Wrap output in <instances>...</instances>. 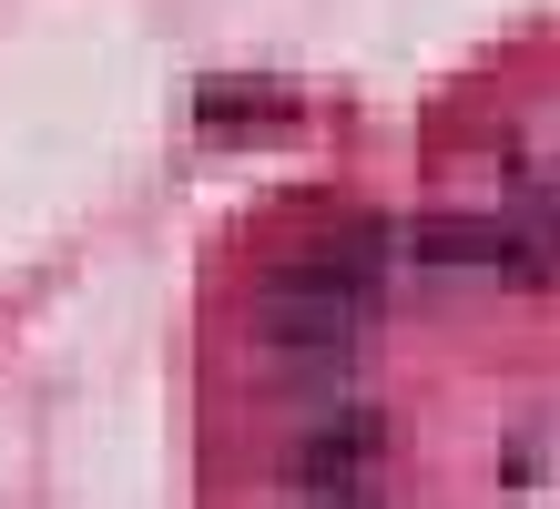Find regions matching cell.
<instances>
[{"mask_svg": "<svg viewBox=\"0 0 560 509\" xmlns=\"http://www.w3.org/2000/svg\"><path fill=\"white\" fill-rule=\"evenodd\" d=\"M357 326H368V276H347V265H326V255L285 265L266 286V336L285 357H337Z\"/></svg>", "mask_w": 560, "mask_h": 509, "instance_id": "cell-1", "label": "cell"}, {"mask_svg": "<svg viewBox=\"0 0 560 509\" xmlns=\"http://www.w3.org/2000/svg\"><path fill=\"white\" fill-rule=\"evenodd\" d=\"M306 509H368V489H337V499H306Z\"/></svg>", "mask_w": 560, "mask_h": 509, "instance_id": "cell-2", "label": "cell"}]
</instances>
